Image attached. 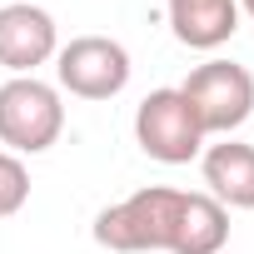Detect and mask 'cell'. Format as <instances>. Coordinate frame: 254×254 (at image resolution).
I'll return each instance as SVG.
<instances>
[{
  "instance_id": "1",
  "label": "cell",
  "mask_w": 254,
  "mask_h": 254,
  "mask_svg": "<svg viewBox=\"0 0 254 254\" xmlns=\"http://www.w3.org/2000/svg\"><path fill=\"white\" fill-rule=\"evenodd\" d=\"M180 194H185V190L145 185V190H135L130 199L100 209V219H95V244L110 249V254H170Z\"/></svg>"
},
{
  "instance_id": "2",
  "label": "cell",
  "mask_w": 254,
  "mask_h": 254,
  "mask_svg": "<svg viewBox=\"0 0 254 254\" xmlns=\"http://www.w3.org/2000/svg\"><path fill=\"white\" fill-rule=\"evenodd\" d=\"M65 130L60 90L35 75H10L0 85V145L10 155H45Z\"/></svg>"
},
{
  "instance_id": "3",
  "label": "cell",
  "mask_w": 254,
  "mask_h": 254,
  "mask_svg": "<svg viewBox=\"0 0 254 254\" xmlns=\"http://www.w3.org/2000/svg\"><path fill=\"white\" fill-rule=\"evenodd\" d=\"M180 90H185V100H190V110L199 120L204 140L209 135L229 140L239 125L254 115V75L244 65H234V60H204V65H194Z\"/></svg>"
},
{
  "instance_id": "4",
  "label": "cell",
  "mask_w": 254,
  "mask_h": 254,
  "mask_svg": "<svg viewBox=\"0 0 254 254\" xmlns=\"http://www.w3.org/2000/svg\"><path fill=\"white\" fill-rule=\"evenodd\" d=\"M135 140L150 160L160 165H190L194 155H204V130L185 100L180 85L170 90H150L135 110Z\"/></svg>"
},
{
  "instance_id": "5",
  "label": "cell",
  "mask_w": 254,
  "mask_h": 254,
  "mask_svg": "<svg viewBox=\"0 0 254 254\" xmlns=\"http://www.w3.org/2000/svg\"><path fill=\"white\" fill-rule=\"evenodd\" d=\"M60 90L80 100H115L130 85V50L110 35H75L65 50H55Z\"/></svg>"
},
{
  "instance_id": "6",
  "label": "cell",
  "mask_w": 254,
  "mask_h": 254,
  "mask_svg": "<svg viewBox=\"0 0 254 254\" xmlns=\"http://www.w3.org/2000/svg\"><path fill=\"white\" fill-rule=\"evenodd\" d=\"M55 50H60V35L45 5H30V0L0 5V65L10 75H35V65L55 60Z\"/></svg>"
},
{
  "instance_id": "7",
  "label": "cell",
  "mask_w": 254,
  "mask_h": 254,
  "mask_svg": "<svg viewBox=\"0 0 254 254\" xmlns=\"http://www.w3.org/2000/svg\"><path fill=\"white\" fill-rule=\"evenodd\" d=\"M199 170H204L209 199H219L224 209H254V145H239V140L209 145L199 155Z\"/></svg>"
},
{
  "instance_id": "8",
  "label": "cell",
  "mask_w": 254,
  "mask_h": 254,
  "mask_svg": "<svg viewBox=\"0 0 254 254\" xmlns=\"http://www.w3.org/2000/svg\"><path fill=\"white\" fill-rule=\"evenodd\" d=\"M170 30L190 50H219L239 30V0H170Z\"/></svg>"
},
{
  "instance_id": "9",
  "label": "cell",
  "mask_w": 254,
  "mask_h": 254,
  "mask_svg": "<svg viewBox=\"0 0 254 254\" xmlns=\"http://www.w3.org/2000/svg\"><path fill=\"white\" fill-rule=\"evenodd\" d=\"M229 244V209L209 194H180L170 254H219Z\"/></svg>"
},
{
  "instance_id": "10",
  "label": "cell",
  "mask_w": 254,
  "mask_h": 254,
  "mask_svg": "<svg viewBox=\"0 0 254 254\" xmlns=\"http://www.w3.org/2000/svg\"><path fill=\"white\" fill-rule=\"evenodd\" d=\"M25 199H30V170L20 165V155L0 150V219L20 214Z\"/></svg>"
},
{
  "instance_id": "11",
  "label": "cell",
  "mask_w": 254,
  "mask_h": 254,
  "mask_svg": "<svg viewBox=\"0 0 254 254\" xmlns=\"http://www.w3.org/2000/svg\"><path fill=\"white\" fill-rule=\"evenodd\" d=\"M239 10H244V15H249V20H254V0H239Z\"/></svg>"
}]
</instances>
